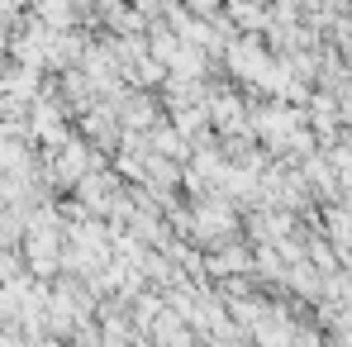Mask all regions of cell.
I'll return each mask as SVG.
<instances>
[{"label":"cell","instance_id":"7a4b0ae2","mask_svg":"<svg viewBox=\"0 0 352 347\" xmlns=\"http://www.w3.org/2000/svg\"><path fill=\"white\" fill-rule=\"evenodd\" d=\"M38 14H43V24H53V29H58V24L72 19V0H43V10H38Z\"/></svg>","mask_w":352,"mask_h":347},{"label":"cell","instance_id":"6da1fadb","mask_svg":"<svg viewBox=\"0 0 352 347\" xmlns=\"http://www.w3.org/2000/svg\"><path fill=\"white\" fill-rule=\"evenodd\" d=\"M81 172H86V148H67L58 157V181H76Z\"/></svg>","mask_w":352,"mask_h":347}]
</instances>
